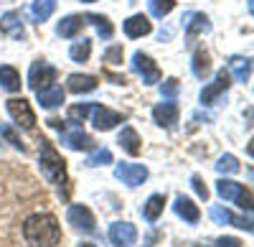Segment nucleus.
<instances>
[{
    "mask_svg": "<svg viewBox=\"0 0 254 247\" xmlns=\"http://www.w3.org/2000/svg\"><path fill=\"white\" fill-rule=\"evenodd\" d=\"M23 237L31 247H56L61 240V227L54 214H31L23 222Z\"/></svg>",
    "mask_w": 254,
    "mask_h": 247,
    "instance_id": "nucleus-1",
    "label": "nucleus"
},
{
    "mask_svg": "<svg viewBox=\"0 0 254 247\" xmlns=\"http://www.w3.org/2000/svg\"><path fill=\"white\" fill-rule=\"evenodd\" d=\"M38 163H41V173L46 176L49 183L54 186H66V161L59 156V151L51 146L46 138H41V156H38Z\"/></svg>",
    "mask_w": 254,
    "mask_h": 247,
    "instance_id": "nucleus-2",
    "label": "nucleus"
},
{
    "mask_svg": "<svg viewBox=\"0 0 254 247\" xmlns=\"http://www.w3.org/2000/svg\"><path fill=\"white\" fill-rule=\"evenodd\" d=\"M49 125H51L54 130H59V135H61V146H66L69 151H92V148H94V140L81 130L79 122H74V120L61 122V120L51 117V120H49Z\"/></svg>",
    "mask_w": 254,
    "mask_h": 247,
    "instance_id": "nucleus-3",
    "label": "nucleus"
},
{
    "mask_svg": "<svg viewBox=\"0 0 254 247\" xmlns=\"http://www.w3.org/2000/svg\"><path fill=\"white\" fill-rule=\"evenodd\" d=\"M216 191H219V196H221V199L239 204V207H242L244 212H252V194L242 186V183L229 181V178H221V181H216Z\"/></svg>",
    "mask_w": 254,
    "mask_h": 247,
    "instance_id": "nucleus-4",
    "label": "nucleus"
},
{
    "mask_svg": "<svg viewBox=\"0 0 254 247\" xmlns=\"http://www.w3.org/2000/svg\"><path fill=\"white\" fill-rule=\"evenodd\" d=\"M8 115L13 117V122L18 128H23V130H33V125H36V115H33V110H31V105H28V99H23V97H13V99H8Z\"/></svg>",
    "mask_w": 254,
    "mask_h": 247,
    "instance_id": "nucleus-5",
    "label": "nucleus"
},
{
    "mask_svg": "<svg viewBox=\"0 0 254 247\" xmlns=\"http://www.w3.org/2000/svg\"><path fill=\"white\" fill-rule=\"evenodd\" d=\"M54 79H56V67H51L49 61L38 59L31 64V69H28V87L31 89H44Z\"/></svg>",
    "mask_w": 254,
    "mask_h": 247,
    "instance_id": "nucleus-6",
    "label": "nucleus"
},
{
    "mask_svg": "<svg viewBox=\"0 0 254 247\" xmlns=\"http://www.w3.org/2000/svg\"><path fill=\"white\" fill-rule=\"evenodd\" d=\"M66 219H69L71 227H74V230H79V232H87V235H92V232L97 230L94 214L89 212V207H81V204H74V207H69Z\"/></svg>",
    "mask_w": 254,
    "mask_h": 247,
    "instance_id": "nucleus-7",
    "label": "nucleus"
},
{
    "mask_svg": "<svg viewBox=\"0 0 254 247\" xmlns=\"http://www.w3.org/2000/svg\"><path fill=\"white\" fill-rule=\"evenodd\" d=\"M132 72L142 77L145 84H155V82H160V69H158V64H155V61L147 56V54H142V51H137V54L132 56Z\"/></svg>",
    "mask_w": 254,
    "mask_h": 247,
    "instance_id": "nucleus-8",
    "label": "nucleus"
},
{
    "mask_svg": "<svg viewBox=\"0 0 254 247\" xmlns=\"http://www.w3.org/2000/svg\"><path fill=\"white\" fill-rule=\"evenodd\" d=\"M229 84H231V82H229V72H219L216 74V79L214 82H211V84L208 87H203L201 89V105H216V102H219V97L221 94H226V89H229Z\"/></svg>",
    "mask_w": 254,
    "mask_h": 247,
    "instance_id": "nucleus-9",
    "label": "nucleus"
},
{
    "mask_svg": "<svg viewBox=\"0 0 254 247\" xmlns=\"http://www.w3.org/2000/svg\"><path fill=\"white\" fill-rule=\"evenodd\" d=\"M115 176L122 183H127V186H140V183L147 178V168L140 166V163H117Z\"/></svg>",
    "mask_w": 254,
    "mask_h": 247,
    "instance_id": "nucleus-10",
    "label": "nucleus"
},
{
    "mask_svg": "<svg viewBox=\"0 0 254 247\" xmlns=\"http://www.w3.org/2000/svg\"><path fill=\"white\" fill-rule=\"evenodd\" d=\"M92 122H94V128H97V130L107 133V130H112V128L117 125V122H125V117H122L120 112L110 110V107L94 105V107H92Z\"/></svg>",
    "mask_w": 254,
    "mask_h": 247,
    "instance_id": "nucleus-11",
    "label": "nucleus"
},
{
    "mask_svg": "<svg viewBox=\"0 0 254 247\" xmlns=\"http://www.w3.org/2000/svg\"><path fill=\"white\" fill-rule=\"evenodd\" d=\"M110 240H112V245H117V247L135 245V240H137L135 224H130V222H115L112 227H110Z\"/></svg>",
    "mask_w": 254,
    "mask_h": 247,
    "instance_id": "nucleus-12",
    "label": "nucleus"
},
{
    "mask_svg": "<svg viewBox=\"0 0 254 247\" xmlns=\"http://www.w3.org/2000/svg\"><path fill=\"white\" fill-rule=\"evenodd\" d=\"M208 214H211V219H214L216 224H234V227H239V230L252 232V219L249 217H234L229 209H221V207H211Z\"/></svg>",
    "mask_w": 254,
    "mask_h": 247,
    "instance_id": "nucleus-13",
    "label": "nucleus"
},
{
    "mask_svg": "<svg viewBox=\"0 0 254 247\" xmlns=\"http://www.w3.org/2000/svg\"><path fill=\"white\" fill-rule=\"evenodd\" d=\"M153 120L160 128H173L178 122V105L176 102H160L153 107Z\"/></svg>",
    "mask_w": 254,
    "mask_h": 247,
    "instance_id": "nucleus-14",
    "label": "nucleus"
},
{
    "mask_svg": "<svg viewBox=\"0 0 254 247\" xmlns=\"http://www.w3.org/2000/svg\"><path fill=\"white\" fill-rule=\"evenodd\" d=\"M36 94H38V105L44 110H54L64 102V89L59 84H49L44 89H36Z\"/></svg>",
    "mask_w": 254,
    "mask_h": 247,
    "instance_id": "nucleus-15",
    "label": "nucleus"
},
{
    "mask_svg": "<svg viewBox=\"0 0 254 247\" xmlns=\"http://www.w3.org/2000/svg\"><path fill=\"white\" fill-rule=\"evenodd\" d=\"M117 143H120V148L125 151V153H130V156H140V151H142V146H140V135H137V130L135 128H122V133H120V138H117Z\"/></svg>",
    "mask_w": 254,
    "mask_h": 247,
    "instance_id": "nucleus-16",
    "label": "nucleus"
},
{
    "mask_svg": "<svg viewBox=\"0 0 254 247\" xmlns=\"http://www.w3.org/2000/svg\"><path fill=\"white\" fill-rule=\"evenodd\" d=\"M97 77H92V74H71L69 77V82H66V87H69V92H74V94H84V92H94L97 89Z\"/></svg>",
    "mask_w": 254,
    "mask_h": 247,
    "instance_id": "nucleus-17",
    "label": "nucleus"
},
{
    "mask_svg": "<svg viewBox=\"0 0 254 247\" xmlns=\"http://www.w3.org/2000/svg\"><path fill=\"white\" fill-rule=\"evenodd\" d=\"M150 31H153V26L145 15H132L125 20V36L127 38H140V36H147Z\"/></svg>",
    "mask_w": 254,
    "mask_h": 247,
    "instance_id": "nucleus-18",
    "label": "nucleus"
},
{
    "mask_svg": "<svg viewBox=\"0 0 254 247\" xmlns=\"http://www.w3.org/2000/svg\"><path fill=\"white\" fill-rule=\"evenodd\" d=\"M173 209H176V214H178L181 219H186L188 224H196V222H198V217H201L198 207H196V204L190 201L188 196H178V199H176V204H173Z\"/></svg>",
    "mask_w": 254,
    "mask_h": 247,
    "instance_id": "nucleus-19",
    "label": "nucleus"
},
{
    "mask_svg": "<svg viewBox=\"0 0 254 247\" xmlns=\"http://www.w3.org/2000/svg\"><path fill=\"white\" fill-rule=\"evenodd\" d=\"M0 31L3 33H8V36H13V38H23V23H20V13H15V10H10V13H5L3 18H0Z\"/></svg>",
    "mask_w": 254,
    "mask_h": 247,
    "instance_id": "nucleus-20",
    "label": "nucleus"
},
{
    "mask_svg": "<svg viewBox=\"0 0 254 247\" xmlns=\"http://www.w3.org/2000/svg\"><path fill=\"white\" fill-rule=\"evenodd\" d=\"M84 26V15H66V18H61V23L56 26V33L61 36V38H74Z\"/></svg>",
    "mask_w": 254,
    "mask_h": 247,
    "instance_id": "nucleus-21",
    "label": "nucleus"
},
{
    "mask_svg": "<svg viewBox=\"0 0 254 247\" xmlns=\"http://www.w3.org/2000/svg\"><path fill=\"white\" fill-rule=\"evenodd\" d=\"M229 69H231V74L237 77V82H249V77H252V59L249 56H231L229 59Z\"/></svg>",
    "mask_w": 254,
    "mask_h": 247,
    "instance_id": "nucleus-22",
    "label": "nucleus"
},
{
    "mask_svg": "<svg viewBox=\"0 0 254 247\" xmlns=\"http://www.w3.org/2000/svg\"><path fill=\"white\" fill-rule=\"evenodd\" d=\"M211 31V20L203 13H190L186 20V36H198V33H208Z\"/></svg>",
    "mask_w": 254,
    "mask_h": 247,
    "instance_id": "nucleus-23",
    "label": "nucleus"
},
{
    "mask_svg": "<svg viewBox=\"0 0 254 247\" xmlns=\"http://www.w3.org/2000/svg\"><path fill=\"white\" fill-rule=\"evenodd\" d=\"M0 87L5 92H20V74L8 64L0 67Z\"/></svg>",
    "mask_w": 254,
    "mask_h": 247,
    "instance_id": "nucleus-24",
    "label": "nucleus"
},
{
    "mask_svg": "<svg viewBox=\"0 0 254 247\" xmlns=\"http://www.w3.org/2000/svg\"><path fill=\"white\" fill-rule=\"evenodd\" d=\"M163 207H165V196L163 194H153L150 199L145 201V207H142V217L147 222H155L160 214H163Z\"/></svg>",
    "mask_w": 254,
    "mask_h": 247,
    "instance_id": "nucleus-25",
    "label": "nucleus"
},
{
    "mask_svg": "<svg viewBox=\"0 0 254 247\" xmlns=\"http://www.w3.org/2000/svg\"><path fill=\"white\" fill-rule=\"evenodd\" d=\"M84 23H92L102 38H112V33H115V28H112V23H110V18H107V15L89 13V15H84Z\"/></svg>",
    "mask_w": 254,
    "mask_h": 247,
    "instance_id": "nucleus-26",
    "label": "nucleus"
},
{
    "mask_svg": "<svg viewBox=\"0 0 254 247\" xmlns=\"http://www.w3.org/2000/svg\"><path fill=\"white\" fill-rule=\"evenodd\" d=\"M54 10H56V0H33V5H31L36 23H44L46 18H51Z\"/></svg>",
    "mask_w": 254,
    "mask_h": 247,
    "instance_id": "nucleus-27",
    "label": "nucleus"
},
{
    "mask_svg": "<svg viewBox=\"0 0 254 247\" xmlns=\"http://www.w3.org/2000/svg\"><path fill=\"white\" fill-rule=\"evenodd\" d=\"M89 54H92V41L89 38H81V41H76V44L69 49V56H71V61H87L89 59Z\"/></svg>",
    "mask_w": 254,
    "mask_h": 247,
    "instance_id": "nucleus-28",
    "label": "nucleus"
},
{
    "mask_svg": "<svg viewBox=\"0 0 254 247\" xmlns=\"http://www.w3.org/2000/svg\"><path fill=\"white\" fill-rule=\"evenodd\" d=\"M190 69H193V74H196L198 79H203V77L211 72L208 54H206V51H196V54H193V61H190Z\"/></svg>",
    "mask_w": 254,
    "mask_h": 247,
    "instance_id": "nucleus-29",
    "label": "nucleus"
},
{
    "mask_svg": "<svg viewBox=\"0 0 254 247\" xmlns=\"http://www.w3.org/2000/svg\"><path fill=\"white\" fill-rule=\"evenodd\" d=\"M147 8H150L155 18H163L176 8V0H147Z\"/></svg>",
    "mask_w": 254,
    "mask_h": 247,
    "instance_id": "nucleus-30",
    "label": "nucleus"
},
{
    "mask_svg": "<svg viewBox=\"0 0 254 247\" xmlns=\"http://www.w3.org/2000/svg\"><path fill=\"white\" fill-rule=\"evenodd\" d=\"M242 166H239V161L231 156V153H224L221 158H219V163H216V171L219 173H237Z\"/></svg>",
    "mask_w": 254,
    "mask_h": 247,
    "instance_id": "nucleus-31",
    "label": "nucleus"
},
{
    "mask_svg": "<svg viewBox=\"0 0 254 247\" xmlns=\"http://www.w3.org/2000/svg\"><path fill=\"white\" fill-rule=\"evenodd\" d=\"M107 163H112V153L107 151V148H99V151H94L89 158H87V166H107Z\"/></svg>",
    "mask_w": 254,
    "mask_h": 247,
    "instance_id": "nucleus-32",
    "label": "nucleus"
},
{
    "mask_svg": "<svg viewBox=\"0 0 254 247\" xmlns=\"http://www.w3.org/2000/svg\"><path fill=\"white\" fill-rule=\"evenodd\" d=\"M92 102H81V105H74V107H69V120H74V122H84V117L87 115H92Z\"/></svg>",
    "mask_w": 254,
    "mask_h": 247,
    "instance_id": "nucleus-33",
    "label": "nucleus"
},
{
    "mask_svg": "<svg viewBox=\"0 0 254 247\" xmlns=\"http://www.w3.org/2000/svg\"><path fill=\"white\" fill-rule=\"evenodd\" d=\"M0 135H3V138H5L8 143H10L13 148H18L20 153H26V146H23V143H20V138H18V135H15V133H13V130H10L8 125H0Z\"/></svg>",
    "mask_w": 254,
    "mask_h": 247,
    "instance_id": "nucleus-34",
    "label": "nucleus"
},
{
    "mask_svg": "<svg viewBox=\"0 0 254 247\" xmlns=\"http://www.w3.org/2000/svg\"><path fill=\"white\" fill-rule=\"evenodd\" d=\"M104 61L107 64H122V46H110L107 51H104Z\"/></svg>",
    "mask_w": 254,
    "mask_h": 247,
    "instance_id": "nucleus-35",
    "label": "nucleus"
},
{
    "mask_svg": "<svg viewBox=\"0 0 254 247\" xmlns=\"http://www.w3.org/2000/svg\"><path fill=\"white\" fill-rule=\"evenodd\" d=\"M190 186H193V191H196V194H198L203 201L208 199V189H206V183H203L198 176H193V178H190Z\"/></svg>",
    "mask_w": 254,
    "mask_h": 247,
    "instance_id": "nucleus-36",
    "label": "nucleus"
},
{
    "mask_svg": "<svg viewBox=\"0 0 254 247\" xmlns=\"http://www.w3.org/2000/svg\"><path fill=\"white\" fill-rule=\"evenodd\" d=\"M160 92H163L165 97H176V92H178V79H165L163 87H160Z\"/></svg>",
    "mask_w": 254,
    "mask_h": 247,
    "instance_id": "nucleus-37",
    "label": "nucleus"
},
{
    "mask_svg": "<svg viewBox=\"0 0 254 247\" xmlns=\"http://www.w3.org/2000/svg\"><path fill=\"white\" fill-rule=\"evenodd\" d=\"M214 247H242V242L237 237H221L214 242Z\"/></svg>",
    "mask_w": 254,
    "mask_h": 247,
    "instance_id": "nucleus-38",
    "label": "nucleus"
},
{
    "mask_svg": "<svg viewBox=\"0 0 254 247\" xmlns=\"http://www.w3.org/2000/svg\"><path fill=\"white\" fill-rule=\"evenodd\" d=\"M79 247H94V245H92V242H81Z\"/></svg>",
    "mask_w": 254,
    "mask_h": 247,
    "instance_id": "nucleus-39",
    "label": "nucleus"
},
{
    "mask_svg": "<svg viewBox=\"0 0 254 247\" xmlns=\"http://www.w3.org/2000/svg\"><path fill=\"white\" fill-rule=\"evenodd\" d=\"M81 3H94V0H81Z\"/></svg>",
    "mask_w": 254,
    "mask_h": 247,
    "instance_id": "nucleus-40",
    "label": "nucleus"
}]
</instances>
